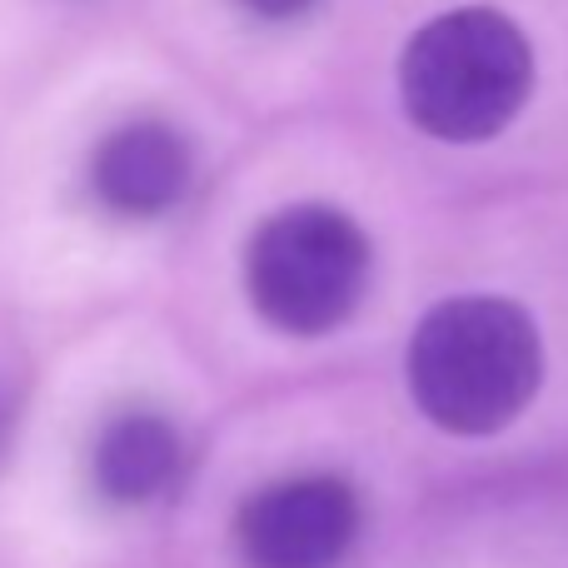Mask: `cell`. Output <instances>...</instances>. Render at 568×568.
<instances>
[{"label":"cell","instance_id":"cell-3","mask_svg":"<svg viewBox=\"0 0 568 568\" xmlns=\"http://www.w3.org/2000/svg\"><path fill=\"white\" fill-rule=\"evenodd\" d=\"M369 240L334 205H284L250 235V304L284 334H329L359 310Z\"/></svg>","mask_w":568,"mask_h":568},{"label":"cell","instance_id":"cell-7","mask_svg":"<svg viewBox=\"0 0 568 568\" xmlns=\"http://www.w3.org/2000/svg\"><path fill=\"white\" fill-rule=\"evenodd\" d=\"M240 6L260 20H300V16H310L320 0H240Z\"/></svg>","mask_w":568,"mask_h":568},{"label":"cell","instance_id":"cell-1","mask_svg":"<svg viewBox=\"0 0 568 568\" xmlns=\"http://www.w3.org/2000/svg\"><path fill=\"white\" fill-rule=\"evenodd\" d=\"M404 369L424 419L444 434L484 439L534 404L544 384V334L519 300L454 294L414 324Z\"/></svg>","mask_w":568,"mask_h":568},{"label":"cell","instance_id":"cell-2","mask_svg":"<svg viewBox=\"0 0 568 568\" xmlns=\"http://www.w3.org/2000/svg\"><path fill=\"white\" fill-rule=\"evenodd\" d=\"M534 95V45L494 6L424 20L399 55V100L434 140L479 145L519 120Z\"/></svg>","mask_w":568,"mask_h":568},{"label":"cell","instance_id":"cell-4","mask_svg":"<svg viewBox=\"0 0 568 568\" xmlns=\"http://www.w3.org/2000/svg\"><path fill=\"white\" fill-rule=\"evenodd\" d=\"M359 529V499L344 479L310 474L255 494L240 509V549L250 568H334Z\"/></svg>","mask_w":568,"mask_h":568},{"label":"cell","instance_id":"cell-5","mask_svg":"<svg viewBox=\"0 0 568 568\" xmlns=\"http://www.w3.org/2000/svg\"><path fill=\"white\" fill-rule=\"evenodd\" d=\"M190 145L165 120H125L90 155V185L100 205L130 220H155L175 210L190 190Z\"/></svg>","mask_w":568,"mask_h":568},{"label":"cell","instance_id":"cell-6","mask_svg":"<svg viewBox=\"0 0 568 568\" xmlns=\"http://www.w3.org/2000/svg\"><path fill=\"white\" fill-rule=\"evenodd\" d=\"M180 474V434L150 409H130L100 429L95 439V484L115 504H145L170 489Z\"/></svg>","mask_w":568,"mask_h":568},{"label":"cell","instance_id":"cell-8","mask_svg":"<svg viewBox=\"0 0 568 568\" xmlns=\"http://www.w3.org/2000/svg\"><path fill=\"white\" fill-rule=\"evenodd\" d=\"M0 424H6V419H0Z\"/></svg>","mask_w":568,"mask_h":568}]
</instances>
